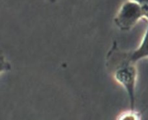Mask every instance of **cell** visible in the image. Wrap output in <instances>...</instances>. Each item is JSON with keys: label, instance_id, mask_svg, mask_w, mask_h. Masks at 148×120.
I'll use <instances>...</instances> for the list:
<instances>
[{"label": "cell", "instance_id": "1", "mask_svg": "<svg viewBox=\"0 0 148 120\" xmlns=\"http://www.w3.org/2000/svg\"><path fill=\"white\" fill-rule=\"evenodd\" d=\"M114 68V77L127 92L130 102V108L135 109V90L137 78V69L135 64L121 62L111 65Z\"/></svg>", "mask_w": 148, "mask_h": 120}, {"label": "cell", "instance_id": "2", "mask_svg": "<svg viewBox=\"0 0 148 120\" xmlns=\"http://www.w3.org/2000/svg\"><path fill=\"white\" fill-rule=\"evenodd\" d=\"M148 58V22L145 33L140 44L137 49L130 51H124L119 49L116 43H114L107 56V64H114L121 62L137 64L138 61Z\"/></svg>", "mask_w": 148, "mask_h": 120}, {"label": "cell", "instance_id": "3", "mask_svg": "<svg viewBox=\"0 0 148 120\" xmlns=\"http://www.w3.org/2000/svg\"><path fill=\"white\" fill-rule=\"evenodd\" d=\"M145 19L140 4L134 0H125L114 17L116 25L121 30H130L140 21Z\"/></svg>", "mask_w": 148, "mask_h": 120}, {"label": "cell", "instance_id": "4", "mask_svg": "<svg viewBox=\"0 0 148 120\" xmlns=\"http://www.w3.org/2000/svg\"><path fill=\"white\" fill-rule=\"evenodd\" d=\"M117 120H141V116L137 111L130 109L121 113Z\"/></svg>", "mask_w": 148, "mask_h": 120}, {"label": "cell", "instance_id": "5", "mask_svg": "<svg viewBox=\"0 0 148 120\" xmlns=\"http://www.w3.org/2000/svg\"><path fill=\"white\" fill-rule=\"evenodd\" d=\"M140 4L145 15V19L148 22V0H134Z\"/></svg>", "mask_w": 148, "mask_h": 120}, {"label": "cell", "instance_id": "6", "mask_svg": "<svg viewBox=\"0 0 148 120\" xmlns=\"http://www.w3.org/2000/svg\"><path fill=\"white\" fill-rule=\"evenodd\" d=\"M50 1H55V0H50Z\"/></svg>", "mask_w": 148, "mask_h": 120}]
</instances>
